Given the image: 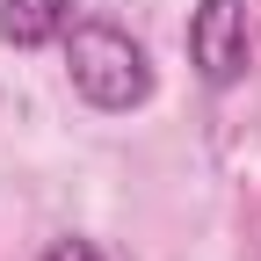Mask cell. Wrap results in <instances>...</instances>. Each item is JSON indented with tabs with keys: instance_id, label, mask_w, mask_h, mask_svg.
Here are the masks:
<instances>
[{
	"instance_id": "cell-1",
	"label": "cell",
	"mask_w": 261,
	"mask_h": 261,
	"mask_svg": "<svg viewBox=\"0 0 261 261\" xmlns=\"http://www.w3.org/2000/svg\"><path fill=\"white\" fill-rule=\"evenodd\" d=\"M65 73H73V94L102 116H123L152 94V65H145L138 37L116 22H73L65 29Z\"/></svg>"
},
{
	"instance_id": "cell-2",
	"label": "cell",
	"mask_w": 261,
	"mask_h": 261,
	"mask_svg": "<svg viewBox=\"0 0 261 261\" xmlns=\"http://www.w3.org/2000/svg\"><path fill=\"white\" fill-rule=\"evenodd\" d=\"M189 65H196L203 87H240L247 80V0H196Z\"/></svg>"
},
{
	"instance_id": "cell-3",
	"label": "cell",
	"mask_w": 261,
	"mask_h": 261,
	"mask_svg": "<svg viewBox=\"0 0 261 261\" xmlns=\"http://www.w3.org/2000/svg\"><path fill=\"white\" fill-rule=\"evenodd\" d=\"M80 0H0V44L15 51H44V44H65V29H73Z\"/></svg>"
},
{
	"instance_id": "cell-4",
	"label": "cell",
	"mask_w": 261,
	"mask_h": 261,
	"mask_svg": "<svg viewBox=\"0 0 261 261\" xmlns=\"http://www.w3.org/2000/svg\"><path fill=\"white\" fill-rule=\"evenodd\" d=\"M44 261H109V254L94 247V240H51V247H44Z\"/></svg>"
}]
</instances>
